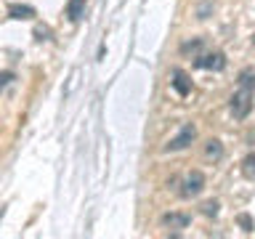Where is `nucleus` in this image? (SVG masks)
<instances>
[{
	"mask_svg": "<svg viewBox=\"0 0 255 239\" xmlns=\"http://www.w3.org/2000/svg\"><path fill=\"white\" fill-rule=\"evenodd\" d=\"M202 45H205V40L202 37H194V40H186V43H181V48H178V51H181V56H194L197 51H202Z\"/></svg>",
	"mask_w": 255,
	"mask_h": 239,
	"instance_id": "nucleus-10",
	"label": "nucleus"
},
{
	"mask_svg": "<svg viewBox=\"0 0 255 239\" xmlns=\"http://www.w3.org/2000/svg\"><path fill=\"white\" fill-rule=\"evenodd\" d=\"M253 45H255V35H253Z\"/></svg>",
	"mask_w": 255,
	"mask_h": 239,
	"instance_id": "nucleus-17",
	"label": "nucleus"
},
{
	"mask_svg": "<svg viewBox=\"0 0 255 239\" xmlns=\"http://www.w3.org/2000/svg\"><path fill=\"white\" fill-rule=\"evenodd\" d=\"M13 80H16V75H13V72H11V69H5V72H0V93H3V91H5V88H8V85H11V83H13Z\"/></svg>",
	"mask_w": 255,
	"mask_h": 239,
	"instance_id": "nucleus-15",
	"label": "nucleus"
},
{
	"mask_svg": "<svg viewBox=\"0 0 255 239\" xmlns=\"http://www.w3.org/2000/svg\"><path fill=\"white\" fill-rule=\"evenodd\" d=\"M159 223H162V226H170V229H186L191 223V215H186V213H165L162 218H159Z\"/></svg>",
	"mask_w": 255,
	"mask_h": 239,
	"instance_id": "nucleus-7",
	"label": "nucleus"
},
{
	"mask_svg": "<svg viewBox=\"0 0 255 239\" xmlns=\"http://www.w3.org/2000/svg\"><path fill=\"white\" fill-rule=\"evenodd\" d=\"M242 173H245V178L255 181V151H250V154L242 159Z\"/></svg>",
	"mask_w": 255,
	"mask_h": 239,
	"instance_id": "nucleus-11",
	"label": "nucleus"
},
{
	"mask_svg": "<svg viewBox=\"0 0 255 239\" xmlns=\"http://www.w3.org/2000/svg\"><path fill=\"white\" fill-rule=\"evenodd\" d=\"M194 67L197 69L221 72V69H226V56H223L221 51H213V53H205V56H194Z\"/></svg>",
	"mask_w": 255,
	"mask_h": 239,
	"instance_id": "nucleus-4",
	"label": "nucleus"
},
{
	"mask_svg": "<svg viewBox=\"0 0 255 239\" xmlns=\"http://www.w3.org/2000/svg\"><path fill=\"white\" fill-rule=\"evenodd\" d=\"M64 13H67V19H69L72 24H77V21L85 16V0H67Z\"/></svg>",
	"mask_w": 255,
	"mask_h": 239,
	"instance_id": "nucleus-8",
	"label": "nucleus"
},
{
	"mask_svg": "<svg viewBox=\"0 0 255 239\" xmlns=\"http://www.w3.org/2000/svg\"><path fill=\"white\" fill-rule=\"evenodd\" d=\"M35 40L37 43H48V40H51V29L48 27H35Z\"/></svg>",
	"mask_w": 255,
	"mask_h": 239,
	"instance_id": "nucleus-16",
	"label": "nucleus"
},
{
	"mask_svg": "<svg viewBox=\"0 0 255 239\" xmlns=\"http://www.w3.org/2000/svg\"><path fill=\"white\" fill-rule=\"evenodd\" d=\"M221 210V205H218V199H207V202H202V207H199V213L207 215V218H215Z\"/></svg>",
	"mask_w": 255,
	"mask_h": 239,
	"instance_id": "nucleus-12",
	"label": "nucleus"
},
{
	"mask_svg": "<svg viewBox=\"0 0 255 239\" xmlns=\"http://www.w3.org/2000/svg\"><path fill=\"white\" fill-rule=\"evenodd\" d=\"M213 13V3H210V0H205V3H199L197 5V19H207V16H210Z\"/></svg>",
	"mask_w": 255,
	"mask_h": 239,
	"instance_id": "nucleus-14",
	"label": "nucleus"
},
{
	"mask_svg": "<svg viewBox=\"0 0 255 239\" xmlns=\"http://www.w3.org/2000/svg\"><path fill=\"white\" fill-rule=\"evenodd\" d=\"M170 77H173L170 85H173V91L178 93V96H189V93H191V77H189L181 67H173Z\"/></svg>",
	"mask_w": 255,
	"mask_h": 239,
	"instance_id": "nucleus-5",
	"label": "nucleus"
},
{
	"mask_svg": "<svg viewBox=\"0 0 255 239\" xmlns=\"http://www.w3.org/2000/svg\"><path fill=\"white\" fill-rule=\"evenodd\" d=\"M237 223H239V229H242L245 234H253V229H255V223H253V215H247V213H239V215H237Z\"/></svg>",
	"mask_w": 255,
	"mask_h": 239,
	"instance_id": "nucleus-13",
	"label": "nucleus"
},
{
	"mask_svg": "<svg viewBox=\"0 0 255 239\" xmlns=\"http://www.w3.org/2000/svg\"><path fill=\"white\" fill-rule=\"evenodd\" d=\"M194 138H197V127L189 122V125L181 127V133L175 135V138H170V141L165 143V151H181V149H186Z\"/></svg>",
	"mask_w": 255,
	"mask_h": 239,
	"instance_id": "nucleus-3",
	"label": "nucleus"
},
{
	"mask_svg": "<svg viewBox=\"0 0 255 239\" xmlns=\"http://www.w3.org/2000/svg\"><path fill=\"white\" fill-rule=\"evenodd\" d=\"M205 157H207V159H215V162H218V159L223 157V146H221L218 138L205 141Z\"/></svg>",
	"mask_w": 255,
	"mask_h": 239,
	"instance_id": "nucleus-9",
	"label": "nucleus"
},
{
	"mask_svg": "<svg viewBox=\"0 0 255 239\" xmlns=\"http://www.w3.org/2000/svg\"><path fill=\"white\" fill-rule=\"evenodd\" d=\"M253 93H255V69H242L239 72V91L231 96L229 109L237 120H245L253 109Z\"/></svg>",
	"mask_w": 255,
	"mask_h": 239,
	"instance_id": "nucleus-1",
	"label": "nucleus"
},
{
	"mask_svg": "<svg viewBox=\"0 0 255 239\" xmlns=\"http://www.w3.org/2000/svg\"><path fill=\"white\" fill-rule=\"evenodd\" d=\"M202 189H205V173H202V170H191V173L183 175L178 194H181L183 199H191V197H197Z\"/></svg>",
	"mask_w": 255,
	"mask_h": 239,
	"instance_id": "nucleus-2",
	"label": "nucleus"
},
{
	"mask_svg": "<svg viewBox=\"0 0 255 239\" xmlns=\"http://www.w3.org/2000/svg\"><path fill=\"white\" fill-rule=\"evenodd\" d=\"M35 16H37V11L27 3H11L8 5V19H13V21H29V19H35Z\"/></svg>",
	"mask_w": 255,
	"mask_h": 239,
	"instance_id": "nucleus-6",
	"label": "nucleus"
}]
</instances>
